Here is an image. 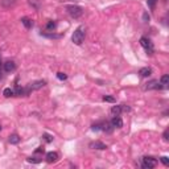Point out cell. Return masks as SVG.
Segmentation results:
<instances>
[{
    "label": "cell",
    "mask_w": 169,
    "mask_h": 169,
    "mask_svg": "<svg viewBox=\"0 0 169 169\" xmlns=\"http://www.w3.org/2000/svg\"><path fill=\"white\" fill-rule=\"evenodd\" d=\"M169 83V75L168 74H164L160 78V85H162V87H167Z\"/></svg>",
    "instance_id": "obj_19"
},
{
    "label": "cell",
    "mask_w": 169,
    "mask_h": 169,
    "mask_svg": "<svg viewBox=\"0 0 169 169\" xmlns=\"http://www.w3.org/2000/svg\"><path fill=\"white\" fill-rule=\"evenodd\" d=\"M46 162H49V164H53V162H56L58 160V153L57 152H49L46 153Z\"/></svg>",
    "instance_id": "obj_10"
},
{
    "label": "cell",
    "mask_w": 169,
    "mask_h": 169,
    "mask_svg": "<svg viewBox=\"0 0 169 169\" xmlns=\"http://www.w3.org/2000/svg\"><path fill=\"white\" fill-rule=\"evenodd\" d=\"M28 3L35 8L36 11H38L40 8H41V1H40V0H28Z\"/></svg>",
    "instance_id": "obj_18"
},
{
    "label": "cell",
    "mask_w": 169,
    "mask_h": 169,
    "mask_svg": "<svg viewBox=\"0 0 169 169\" xmlns=\"http://www.w3.org/2000/svg\"><path fill=\"white\" fill-rule=\"evenodd\" d=\"M93 131H99V130H102V124H99V123H97V124H93Z\"/></svg>",
    "instance_id": "obj_29"
},
{
    "label": "cell",
    "mask_w": 169,
    "mask_h": 169,
    "mask_svg": "<svg viewBox=\"0 0 169 169\" xmlns=\"http://www.w3.org/2000/svg\"><path fill=\"white\" fill-rule=\"evenodd\" d=\"M57 78L60 79V81H66V79H67V75L65 74V73L60 72V73H57Z\"/></svg>",
    "instance_id": "obj_25"
},
{
    "label": "cell",
    "mask_w": 169,
    "mask_h": 169,
    "mask_svg": "<svg viewBox=\"0 0 169 169\" xmlns=\"http://www.w3.org/2000/svg\"><path fill=\"white\" fill-rule=\"evenodd\" d=\"M157 1H159V0H147V4H148V7L151 8V10H153Z\"/></svg>",
    "instance_id": "obj_27"
},
{
    "label": "cell",
    "mask_w": 169,
    "mask_h": 169,
    "mask_svg": "<svg viewBox=\"0 0 169 169\" xmlns=\"http://www.w3.org/2000/svg\"><path fill=\"white\" fill-rule=\"evenodd\" d=\"M140 45L143 46L144 49H145V52H147V54H153V52H155V48H153V42L151 41L149 38H147V37H141L140 38Z\"/></svg>",
    "instance_id": "obj_4"
},
{
    "label": "cell",
    "mask_w": 169,
    "mask_h": 169,
    "mask_svg": "<svg viewBox=\"0 0 169 169\" xmlns=\"http://www.w3.org/2000/svg\"><path fill=\"white\" fill-rule=\"evenodd\" d=\"M122 114V107L120 106H112L111 108V115L112 116H120Z\"/></svg>",
    "instance_id": "obj_15"
},
{
    "label": "cell",
    "mask_w": 169,
    "mask_h": 169,
    "mask_svg": "<svg viewBox=\"0 0 169 169\" xmlns=\"http://www.w3.org/2000/svg\"><path fill=\"white\" fill-rule=\"evenodd\" d=\"M42 137H44V140L46 141V143H52V141H53V136L49 135V134H44L42 135Z\"/></svg>",
    "instance_id": "obj_26"
},
{
    "label": "cell",
    "mask_w": 169,
    "mask_h": 169,
    "mask_svg": "<svg viewBox=\"0 0 169 169\" xmlns=\"http://www.w3.org/2000/svg\"><path fill=\"white\" fill-rule=\"evenodd\" d=\"M122 107V112L124 111V112H130L131 111V107H128V106H125V104H123V106H120Z\"/></svg>",
    "instance_id": "obj_30"
},
{
    "label": "cell",
    "mask_w": 169,
    "mask_h": 169,
    "mask_svg": "<svg viewBox=\"0 0 169 169\" xmlns=\"http://www.w3.org/2000/svg\"><path fill=\"white\" fill-rule=\"evenodd\" d=\"M21 24H23L27 29H30L33 27V21L30 20L29 17H23V19H21Z\"/></svg>",
    "instance_id": "obj_14"
},
{
    "label": "cell",
    "mask_w": 169,
    "mask_h": 169,
    "mask_svg": "<svg viewBox=\"0 0 169 169\" xmlns=\"http://www.w3.org/2000/svg\"><path fill=\"white\" fill-rule=\"evenodd\" d=\"M21 95H27V89H23L20 86H16L13 90V97H21Z\"/></svg>",
    "instance_id": "obj_12"
},
{
    "label": "cell",
    "mask_w": 169,
    "mask_h": 169,
    "mask_svg": "<svg viewBox=\"0 0 169 169\" xmlns=\"http://www.w3.org/2000/svg\"><path fill=\"white\" fill-rule=\"evenodd\" d=\"M160 161H161L162 164L165 165V167H168V165H169V159L167 157V156H162V157H160Z\"/></svg>",
    "instance_id": "obj_28"
},
{
    "label": "cell",
    "mask_w": 169,
    "mask_h": 169,
    "mask_svg": "<svg viewBox=\"0 0 169 169\" xmlns=\"http://www.w3.org/2000/svg\"><path fill=\"white\" fill-rule=\"evenodd\" d=\"M85 37H86V27L85 25H79L78 28L74 30L72 36V41L74 42L75 45H81L82 42L85 41Z\"/></svg>",
    "instance_id": "obj_1"
},
{
    "label": "cell",
    "mask_w": 169,
    "mask_h": 169,
    "mask_svg": "<svg viewBox=\"0 0 169 169\" xmlns=\"http://www.w3.org/2000/svg\"><path fill=\"white\" fill-rule=\"evenodd\" d=\"M103 100H104V102H108V103H115V98H114V97H110V95H104V97H103Z\"/></svg>",
    "instance_id": "obj_24"
},
{
    "label": "cell",
    "mask_w": 169,
    "mask_h": 169,
    "mask_svg": "<svg viewBox=\"0 0 169 169\" xmlns=\"http://www.w3.org/2000/svg\"><path fill=\"white\" fill-rule=\"evenodd\" d=\"M66 11L73 19H79L83 15V10L78 5H66Z\"/></svg>",
    "instance_id": "obj_2"
},
{
    "label": "cell",
    "mask_w": 169,
    "mask_h": 169,
    "mask_svg": "<svg viewBox=\"0 0 169 169\" xmlns=\"http://www.w3.org/2000/svg\"><path fill=\"white\" fill-rule=\"evenodd\" d=\"M143 21L144 23H148L149 21V15L147 13V12H144V15H143Z\"/></svg>",
    "instance_id": "obj_31"
},
{
    "label": "cell",
    "mask_w": 169,
    "mask_h": 169,
    "mask_svg": "<svg viewBox=\"0 0 169 169\" xmlns=\"http://www.w3.org/2000/svg\"><path fill=\"white\" fill-rule=\"evenodd\" d=\"M45 85H46V81H44V79H40V81L32 82V83H29V85H28V87H27V94H28L29 91L40 90V89H42Z\"/></svg>",
    "instance_id": "obj_5"
},
{
    "label": "cell",
    "mask_w": 169,
    "mask_h": 169,
    "mask_svg": "<svg viewBox=\"0 0 169 169\" xmlns=\"http://www.w3.org/2000/svg\"><path fill=\"white\" fill-rule=\"evenodd\" d=\"M36 153H44V147H38V149H36Z\"/></svg>",
    "instance_id": "obj_32"
},
{
    "label": "cell",
    "mask_w": 169,
    "mask_h": 169,
    "mask_svg": "<svg viewBox=\"0 0 169 169\" xmlns=\"http://www.w3.org/2000/svg\"><path fill=\"white\" fill-rule=\"evenodd\" d=\"M144 90H157V89H162V86L160 85V82L157 81V79H152V81L147 82L145 85H144Z\"/></svg>",
    "instance_id": "obj_6"
},
{
    "label": "cell",
    "mask_w": 169,
    "mask_h": 169,
    "mask_svg": "<svg viewBox=\"0 0 169 169\" xmlns=\"http://www.w3.org/2000/svg\"><path fill=\"white\" fill-rule=\"evenodd\" d=\"M3 95H4L5 98H11V97H13V90L10 87H7V89H4V91H3Z\"/></svg>",
    "instance_id": "obj_22"
},
{
    "label": "cell",
    "mask_w": 169,
    "mask_h": 169,
    "mask_svg": "<svg viewBox=\"0 0 169 169\" xmlns=\"http://www.w3.org/2000/svg\"><path fill=\"white\" fill-rule=\"evenodd\" d=\"M42 36H45V37H49V38H61L62 36L61 35H54V33H41Z\"/></svg>",
    "instance_id": "obj_23"
},
{
    "label": "cell",
    "mask_w": 169,
    "mask_h": 169,
    "mask_svg": "<svg viewBox=\"0 0 169 169\" xmlns=\"http://www.w3.org/2000/svg\"><path fill=\"white\" fill-rule=\"evenodd\" d=\"M110 123L112 124L114 128H122V127H123V120H122L120 116H114Z\"/></svg>",
    "instance_id": "obj_9"
},
{
    "label": "cell",
    "mask_w": 169,
    "mask_h": 169,
    "mask_svg": "<svg viewBox=\"0 0 169 169\" xmlns=\"http://www.w3.org/2000/svg\"><path fill=\"white\" fill-rule=\"evenodd\" d=\"M157 165V160L151 157V156H144L141 157V167L144 169H152Z\"/></svg>",
    "instance_id": "obj_3"
},
{
    "label": "cell",
    "mask_w": 169,
    "mask_h": 169,
    "mask_svg": "<svg viewBox=\"0 0 169 169\" xmlns=\"http://www.w3.org/2000/svg\"><path fill=\"white\" fill-rule=\"evenodd\" d=\"M1 69H3V63H1V61H0V79L3 78V75H1Z\"/></svg>",
    "instance_id": "obj_34"
},
{
    "label": "cell",
    "mask_w": 169,
    "mask_h": 169,
    "mask_svg": "<svg viewBox=\"0 0 169 169\" xmlns=\"http://www.w3.org/2000/svg\"><path fill=\"white\" fill-rule=\"evenodd\" d=\"M89 147H90L91 149H98V151H104L107 148V145L104 143H102V141L97 140V141H91L90 144H89Z\"/></svg>",
    "instance_id": "obj_7"
},
{
    "label": "cell",
    "mask_w": 169,
    "mask_h": 169,
    "mask_svg": "<svg viewBox=\"0 0 169 169\" xmlns=\"http://www.w3.org/2000/svg\"><path fill=\"white\" fill-rule=\"evenodd\" d=\"M3 69H4L5 73H12L16 70V63L13 61H7L5 63H3Z\"/></svg>",
    "instance_id": "obj_8"
},
{
    "label": "cell",
    "mask_w": 169,
    "mask_h": 169,
    "mask_svg": "<svg viewBox=\"0 0 169 169\" xmlns=\"http://www.w3.org/2000/svg\"><path fill=\"white\" fill-rule=\"evenodd\" d=\"M139 74H140V77L148 78V77L152 74V69H151V67H141V69L139 70Z\"/></svg>",
    "instance_id": "obj_11"
},
{
    "label": "cell",
    "mask_w": 169,
    "mask_h": 169,
    "mask_svg": "<svg viewBox=\"0 0 169 169\" xmlns=\"http://www.w3.org/2000/svg\"><path fill=\"white\" fill-rule=\"evenodd\" d=\"M15 4H16V0H1V5L4 8H11Z\"/></svg>",
    "instance_id": "obj_17"
},
{
    "label": "cell",
    "mask_w": 169,
    "mask_h": 169,
    "mask_svg": "<svg viewBox=\"0 0 169 169\" xmlns=\"http://www.w3.org/2000/svg\"><path fill=\"white\" fill-rule=\"evenodd\" d=\"M102 131H103V132H107V134H111V132L114 131L112 124H111V123H110V122L103 123V124H102Z\"/></svg>",
    "instance_id": "obj_13"
},
{
    "label": "cell",
    "mask_w": 169,
    "mask_h": 169,
    "mask_svg": "<svg viewBox=\"0 0 169 169\" xmlns=\"http://www.w3.org/2000/svg\"><path fill=\"white\" fill-rule=\"evenodd\" d=\"M162 136H164V140H168V130L164 132V135H162Z\"/></svg>",
    "instance_id": "obj_33"
},
{
    "label": "cell",
    "mask_w": 169,
    "mask_h": 169,
    "mask_svg": "<svg viewBox=\"0 0 169 169\" xmlns=\"http://www.w3.org/2000/svg\"><path fill=\"white\" fill-rule=\"evenodd\" d=\"M45 29L49 30V32H53V30L56 29V23H54V21H48V23H46V27H45Z\"/></svg>",
    "instance_id": "obj_21"
},
{
    "label": "cell",
    "mask_w": 169,
    "mask_h": 169,
    "mask_svg": "<svg viewBox=\"0 0 169 169\" xmlns=\"http://www.w3.org/2000/svg\"><path fill=\"white\" fill-rule=\"evenodd\" d=\"M8 141H10L11 144H19L20 143V136L19 135H16V134H13V135H11V136L8 137Z\"/></svg>",
    "instance_id": "obj_16"
},
{
    "label": "cell",
    "mask_w": 169,
    "mask_h": 169,
    "mask_svg": "<svg viewBox=\"0 0 169 169\" xmlns=\"http://www.w3.org/2000/svg\"><path fill=\"white\" fill-rule=\"evenodd\" d=\"M41 157H38V156H33V157H28L27 159V161L30 162V164H38V162H41Z\"/></svg>",
    "instance_id": "obj_20"
},
{
    "label": "cell",
    "mask_w": 169,
    "mask_h": 169,
    "mask_svg": "<svg viewBox=\"0 0 169 169\" xmlns=\"http://www.w3.org/2000/svg\"><path fill=\"white\" fill-rule=\"evenodd\" d=\"M0 131H1V125H0Z\"/></svg>",
    "instance_id": "obj_35"
}]
</instances>
